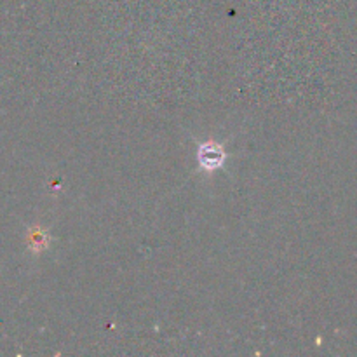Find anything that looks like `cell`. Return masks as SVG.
Instances as JSON below:
<instances>
[{
  "mask_svg": "<svg viewBox=\"0 0 357 357\" xmlns=\"http://www.w3.org/2000/svg\"><path fill=\"white\" fill-rule=\"evenodd\" d=\"M225 159H227L225 150H223L222 145H218V143L215 142L202 143L197 150L199 166H201L204 171L220 169V167L225 164Z\"/></svg>",
  "mask_w": 357,
  "mask_h": 357,
  "instance_id": "cell-1",
  "label": "cell"
}]
</instances>
